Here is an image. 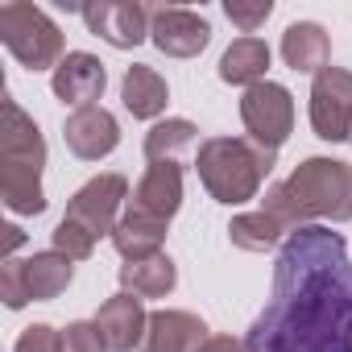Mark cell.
Here are the masks:
<instances>
[{
	"mask_svg": "<svg viewBox=\"0 0 352 352\" xmlns=\"http://www.w3.org/2000/svg\"><path fill=\"white\" fill-rule=\"evenodd\" d=\"M195 124L183 120V116H174V120H157L149 133H145V157L149 162H174V153H179L183 145L195 141Z\"/></svg>",
	"mask_w": 352,
	"mask_h": 352,
	"instance_id": "23",
	"label": "cell"
},
{
	"mask_svg": "<svg viewBox=\"0 0 352 352\" xmlns=\"http://www.w3.org/2000/svg\"><path fill=\"white\" fill-rule=\"evenodd\" d=\"M162 241H166V224L162 220H149L141 212L120 216V224L112 228V245H116V253L124 261H141V257L162 253Z\"/></svg>",
	"mask_w": 352,
	"mask_h": 352,
	"instance_id": "20",
	"label": "cell"
},
{
	"mask_svg": "<svg viewBox=\"0 0 352 352\" xmlns=\"http://www.w3.org/2000/svg\"><path fill=\"white\" fill-rule=\"evenodd\" d=\"M307 220H352V166L336 157H307L286 179Z\"/></svg>",
	"mask_w": 352,
	"mask_h": 352,
	"instance_id": "4",
	"label": "cell"
},
{
	"mask_svg": "<svg viewBox=\"0 0 352 352\" xmlns=\"http://www.w3.org/2000/svg\"><path fill=\"white\" fill-rule=\"evenodd\" d=\"M245 344L253 352H352V265L340 232L319 224L286 232L274 294Z\"/></svg>",
	"mask_w": 352,
	"mask_h": 352,
	"instance_id": "1",
	"label": "cell"
},
{
	"mask_svg": "<svg viewBox=\"0 0 352 352\" xmlns=\"http://www.w3.org/2000/svg\"><path fill=\"white\" fill-rule=\"evenodd\" d=\"M195 170L216 204H249L261 191V179L274 170V149H261L249 137H208L199 145Z\"/></svg>",
	"mask_w": 352,
	"mask_h": 352,
	"instance_id": "3",
	"label": "cell"
},
{
	"mask_svg": "<svg viewBox=\"0 0 352 352\" xmlns=\"http://www.w3.org/2000/svg\"><path fill=\"white\" fill-rule=\"evenodd\" d=\"M311 129L323 141L352 137V71L323 67L311 83Z\"/></svg>",
	"mask_w": 352,
	"mask_h": 352,
	"instance_id": "7",
	"label": "cell"
},
{
	"mask_svg": "<svg viewBox=\"0 0 352 352\" xmlns=\"http://www.w3.org/2000/svg\"><path fill=\"white\" fill-rule=\"evenodd\" d=\"M96 327L104 331V344L108 352H133L137 344H145V327H149V315L141 307L137 294H112L100 315H96Z\"/></svg>",
	"mask_w": 352,
	"mask_h": 352,
	"instance_id": "14",
	"label": "cell"
},
{
	"mask_svg": "<svg viewBox=\"0 0 352 352\" xmlns=\"http://www.w3.org/2000/svg\"><path fill=\"white\" fill-rule=\"evenodd\" d=\"M183 208V166L179 162H149V170L141 174V183L133 187V208L149 220L170 224V216Z\"/></svg>",
	"mask_w": 352,
	"mask_h": 352,
	"instance_id": "12",
	"label": "cell"
},
{
	"mask_svg": "<svg viewBox=\"0 0 352 352\" xmlns=\"http://www.w3.org/2000/svg\"><path fill=\"white\" fill-rule=\"evenodd\" d=\"M0 42H5L13 50V58L30 71H54L67 58L58 25L38 5H21V0L0 5Z\"/></svg>",
	"mask_w": 352,
	"mask_h": 352,
	"instance_id": "5",
	"label": "cell"
},
{
	"mask_svg": "<svg viewBox=\"0 0 352 352\" xmlns=\"http://www.w3.org/2000/svg\"><path fill=\"white\" fill-rule=\"evenodd\" d=\"M63 352H108L104 331L96 327V319H91V323H67V331H63Z\"/></svg>",
	"mask_w": 352,
	"mask_h": 352,
	"instance_id": "26",
	"label": "cell"
},
{
	"mask_svg": "<svg viewBox=\"0 0 352 352\" xmlns=\"http://www.w3.org/2000/svg\"><path fill=\"white\" fill-rule=\"evenodd\" d=\"M149 38L162 54L170 58H195L199 50H208L212 42V25L208 17L191 13V9H153V21H149Z\"/></svg>",
	"mask_w": 352,
	"mask_h": 352,
	"instance_id": "10",
	"label": "cell"
},
{
	"mask_svg": "<svg viewBox=\"0 0 352 352\" xmlns=\"http://www.w3.org/2000/svg\"><path fill=\"white\" fill-rule=\"evenodd\" d=\"M241 120L249 129V141H257L261 149L278 153V145L294 129V100H290V91L282 83L261 79V83L245 87V96H241Z\"/></svg>",
	"mask_w": 352,
	"mask_h": 352,
	"instance_id": "6",
	"label": "cell"
},
{
	"mask_svg": "<svg viewBox=\"0 0 352 352\" xmlns=\"http://www.w3.org/2000/svg\"><path fill=\"white\" fill-rule=\"evenodd\" d=\"M224 13H228V21H236L245 34H253V30H257V25L274 13V5H270V0H261V5H236V0H228Z\"/></svg>",
	"mask_w": 352,
	"mask_h": 352,
	"instance_id": "28",
	"label": "cell"
},
{
	"mask_svg": "<svg viewBox=\"0 0 352 352\" xmlns=\"http://www.w3.org/2000/svg\"><path fill=\"white\" fill-rule=\"evenodd\" d=\"M54 249H58L63 257H71V261H87V257L96 253V236H91L83 224H75V220L63 216V224L54 228Z\"/></svg>",
	"mask_w": 352,
	"mask_h": 352,
	"instance_id": "24",
	"label": "cell"
},
{
	"mask_svg": "<svg viewBox=\"0 0 352 352\" xmlns=\"http://www.w3.org/2000/svg\"><path fill=\"white\" fill-rule=\"evenodd\" d=\"M104 83H108L104 63H100L96 54H83V50H71V54L54 67V79H50L54 96H58L63 104H75V108H87L91 100H100V96H104Z\"/></svg>",
	"mask_w": 352,
	"mask_h": 352,
	"instance_id": "15",
	"label": "cell"
},
{
	"mask_svg": "<svg viewBox=\"0 0 352 352\" xmlns=\"http://www.w3.org/2000/svg\"><path fill=\"white\" fill-rule=\"evenodd\" d=\"M124 199H129V179H124V174H100V179L83 183V187L71 195L67 220L83 224L96 241H100V236H112V228L120 224L116 212H120Z\"/></svg>",
	"mask_w": 352,
	"mask_h": 352,
	"instance_id": "8",
	"label": "cell"
},
{
	"mask_svg": "<svg viewBox=\"0 0 352 352\" xmlns=\"http://www.w3.org/2000/svg\"><path fill=\"white\" fill-rule=\"evenodd\" d=\"M179 282V270L166 253H153V257H141V261H124L120 265V290L124 294H137V298H166Z\"/></svg>",
	"mask_w": 352,
	"mask_h": 352,
	"instance_id": "17",
	"label": "cell"
},
{
	"mask_svg": "<svg viewBox=\"0 0 352 352\" xmlns=\"http://www.w3.org/2000/svg\"><path fill=\"white\" fill-rule=\"evenodd\" d=\"M0 298H5L9 311H21L30 302V290H25V261H5L0 265Z\"/></svg>",
	"mask_w": 352,
	"mask_h": 352,
	"instance_id": "25",
	"label": "cell"
},
{
	"mask_svg": "<svg viewBox=\"0 0 352 352\" xmlns=\"http://www.w3.org/2000/svg\"><path fill=\"white\" fill-rule=\"evenodd\" d=\"M265 67H270V46L261 38H236L220 58V79L253 87V83H261Z\"/></svg>",
	"mask_w": 352,
	"mask_h": 352,
	"instance_id": "21",
	"label": "cell"
},
{
	"mask_svg": "<svg viewBox=\"0 0 352 352\" xmlns=\"http://www.w3.org/2000/svg\"><path fill=\"white\" fill-rule=\"evenodd\" d=\"M199 352H253L245 340H232V336H212Z\"/></svg>",
	"mask_w": 352,
	"mask_h": 352,
	"instance_id": "29",
	"label": "cell"
},
{
	"mask_svg": "<svg viewBox=\"0 0 352 352\" xmlns=\"http://www.w3.org/2000/svg\"><path fill=\"white\" fill-rule=\"evenodd\" d=\"M71 278H75V261L63 257L58 249H50V253H34V257L25 261V290H30L34 302H50V298H58V294L71 286Z\"/></svg>",
	"mask_w": 352,
	"mask_h": 352,
	"instance_id": "19",
	"label": "cell"
},
{
	"mask_svg": "<svg viewBox=\"0 0 352 352\" xmlns=\"http://www.w3.org/2000/svg\"><path fill=\"white\" fill-rule=\"evenodd\" d=\"M0 232H5V261H9V257H13V249H21V245H25V232H21L17 224L0 228Z\"/></svg>",
	"mask_w": 352,
	"mask_h": 352,
	"instance_id": "30",
	"label": "cell"
},
{
	"mask_svg": "<svg viewBox=\"0 0 352 352\" xmlns=\"http://www.w3.org/2000/svg\"><path fill=\"white\" fill-rule=\"evenodd\" d=\"M327 54H331V42L323 34V25L315 21H294L286 25L282 34V58L290 71H307V75H319L327 67Z\"/></svg>",
	"mask_w": 352,
	"mask_h": 352,
	"instance_id": "16",
	"label": "cell"
},
{
	"mask_svg": "<svg viewBox=\"0 0 352 352\" xmlns=\"http://www.w3.org/2000/svg\"><path fill=\"white\" fill-rule=\"evenodd\" d=\"M208 323L191 311H153L141 352H199L208 344Z\"/></svg>",
	"mask_w": 352,
	"mask_h": 352,
	"instance_id": "13",
	"label": "cell"
},
{
	"mask_svg": "<svg viewBox=\"0 0 352 352\" xmlns=\"http://www.w3.org/2000/svg\"><path fill=\"white\" fill-rule=\"evenodd\" d=\"M42 166H46V141L34 116L21 112L13 96L0 100V199L17 216H42Z\"/></svg>",
	"mask_w": 352,
	"mask_h": 352,
	"instance_id": "2",
	"label": "cell"
},
{
	"mask_svg": "<svg viewBox=\"0 0 352 352\" xmlns=\"http://www.w3.org/2000/svg\"><path fill=\"white\" fill-rule=\"evenodd\" d=\"M13 352H63V331H54L50 323H34L21 331Z\"/></svg>",
	"mask_w": 352,
	"mask_h": 352,
	"instance_id": "27",
	"label": "cell"
},
{
	"mask_svg": "<svg viewBox=\"0 0 352 352\" xmlns=\"http://www.w3.org/2000/svg\"><path fill=\"white\" fill-rule=\"evenodd\" d=\"M79 13H83L87 30L116 50L141 46L149 38V21H153V13L145 5H137V0H100V5H83Z\"/></svg>",
	"mask_w": 352,
	"mask_h": 352,
	"instance_id": "9",
	"label": "cell"
},
{
	"mask_svg": "<svg viewBox=\"0 0 352 352\" xmlns=\"http://www.w3.org/2000/svg\"><path fill=\"white\" fill-rule=\"evenodd\" d=\"M63 137H67V149L83 162H100L108 157L116 145H120V124L108 108L100 104H87V108H75L63 124Z\"/></svg>",
	"mask_w": 352,
	"mask_h": 352,
	"instance_id": "11",
	"label": "cell"
},
{
	"mask_svg": "<svg viewBox=\"0 0 352 352\" xmlns=\"http://www.w3.org/2000/svg\"><path fill=\"white\" fill-rule=\"evenodd\" d=\"M120 100H124V108H129L137 120H153V116H162V112H166L170 91H166V79H162L153 67L137 63V67H129V71H124Z\"/></svg>",
	"mask_w": 352,
	"mask_h": 352,
	"instance_id": "18",
	"label": "cell"
},
{
	"mask_svg": "<svg viewBox=\"0 0 352 352\" xmlns=\"http://www.w3.org/2000/svg\"><path fill=\"white\" fill-rule=\"evenodd\" d=\"M282 232H286V228H282L274 216H265V212H245V216H236V220L228 224L232 245L245 249V253H265V249H274V245L282 241Z\"/></svg>",
	"mask_w": 352,
	"mask_h": 352,
	"instance_id": "22",
	"label": "cell"
}]
</instances>
